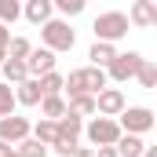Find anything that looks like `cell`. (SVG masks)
I'll return each mask as SVG.
<instances>
[{"label":"cell","mask_w":157,"mask_h":157,"mask_svg":"<svg viewBox=\"0 0 157 157\" xmlns=\"http://www.w3.org/2000/svg\"><path fill=\"white\" fill-rule=\"evenodd\" d=\"M95 40H102V44H113V40L128 37V15L124 11H102L99 18H95Z\"/></svg>","instance_id":"obj_1"},{"label":"cell","mask_w":157,"mask_h":157,"mask_svg":"<svg viewBox=\"0 0 157 157\" xmlns=\"http://www.w3.org/2000/svg\"><path fill=\"white\" fill-rule=\"evenodd\" d=\"M40 40H44V48L55 55V51H70V48L77 44V33H73L66 22L51 18V22H44V26H40Z\"/></svg>","instance_id":"obj_2"},{"label":"cell","mask_w":157,"mask_h":157,"mask_svg":"<svg viewBox=\"0 0 157 157\" xmlns=\"http://www.w3.org/2000/svg\"><path fill=\"white\" fill-rule=\"evenodd\" d=\"M157 121H154V110H146V106H124V113H121L117 128L121 135H143V132H150Z\"/></svg>","instance_id":"obj_3"},{"label":"cell","mask_w":157,"mask_h":157,"mask_svg":"<svg viewBox=\"0 0 157 157\" xmlns=\"http://www.w3.org/2000/svg\"><path fill=\"white\" fill-rule=\"evenodd\" d=\"M84 132H88V143H91V146H113V143L121 139L117 121H110V117H95Z\"/></svg>","instance_id":"obj_4"},{"label":"cell","mask_w":157,"mask_h":157,"mask_svg":"<svg viewBox=\"0 0 157 157\" xmlns=\"http://www.w3.org/2000/svg\"><path fill=\"white\" fill-rule=\"evenodd\" d=\"M139 66H143V55H139V51H117L113 62H110L106 70H110V77H113V80L124 84V80H132L135 73H139Z\"/></svg>","instance_id":"obj_5"},{"label":"cell","mask_w":157,"mask_h":157,"mask_svg":"<svg viewBox=\"0 0 157 157\" xmlns=\"http://www.w3.org/2000/svg\"><path fill=\"white\" fill-rule=\"evenodd\" d=\"M95 113L117 121L121 113H124V91H121V88H102V91L95 95Z\"/></svg>","instance_id":"obj_6"},{"label":"cell","mask_w":157,"mask_h":157,"mask_svg":"<svg viewBox=\"0 0 157 157\" xmlns=\"http://www.w3.org/2000/svg\"><path fill=\"white\" fill-rule=\"evenodd\" d=\"M26 73L37 80L44 73H55V55L48 51V48H33L29 55H26Z\"/></svg>","instance_id":"obj_7"},{"label":"cell","mask_w":157,"mask_h":157,"mask_svg":"<svg viewBox=\"0 0 157 157\" xmlns=\"http://www.w3.org/2000/svg\"><path fill=\"white\" fill-rule=\"evenodd\" d=\"M22 139H29V121L26 117H4L0 121V143H7V146L15 143L18 146Z\"/></svg>","instance_id":"obj_8"},{"label":"cell","mask_w":157,"mask_h":157,"mask_svg":"<svg viewBox=\"0 0 157 157\" xmlns=\"http://www.w3.org/2000/svg\"><path fill=\"white\" fill-rule=\"evenodd\" d=\"M157 22V4L154 0H135L132 11H128V26H139V29H150Z\"/></svg>","instance_id":"obj_9"},{"label":"cell","mask_w":157,"mask_h":157,"mask_svg":"<svg viewBox=\"0 0 157 157\" xmlns=\"http://www.w3.org/2000/svg\"><path fill=\"white\" fill-rule=\"evenodd\" d=\"M55 128H59V139H62V143H80V128H84V124H80V117H73L70 110H66V117L55 121ZM59 139H55V143H59Z\"/></svg>","instance_id":"obj_10"},{"label":"cell","mask_w":157,"mask_h":157,"mask_svg":"<svg viewBox=\"0 0 157 157\" xmlns=\"http://www.w3.org/2000/svg\"><path fill=\"white\" fill-rule=\"evenodd\" d=\"M40 99H44V95H40V84L33 77H26L15 88V102H22V106H40Z\"/></svg>","instance_id":"obj_11"},{"label":"cell","mask_w":157,"mask_h":157,"mask_svg":"<svg viewBox=\"0 0 157 157\" xmlns=\"http://www.w3.org/2000/svg\"><path fill=\"white\" fill-rule=\"evenodd\" d=\"M0 73H4V84H7V88H11V84L18 88L22 80L29 77V73H26V62H18V59H4V62H0Z\"/></svg>","instance_id":"obj_12"},{"label":"cell","mask_w":157,"mask_h":157,"mask_svg":"<svg viewBox=\"0 0 157 157\" xmlns=\"http://www.w3.org/2000/svg\"><path fill=\"white\" fill-rule=\"evenodd\" d=\"M113 150H117V157H143L146 143H143L139 135H121L117 143H113Z\"/></svg>","instance_id":"obj_13"},{"label":"cell","mask_w":157,"mask_h":157,"mask_svg":"<svg viewBox=\"0 0 157 157\" xmlns=\"http://www.w3.org/2000/svg\"><path fill=\"white\" fill-rule=\"evenodd\" d=\"M113 55H117V48H113V44H102V40H95V44H91V51H88V59H91V66H95V70L110 66V62H113Z\"/></svg>","instance_id":"obj_14"},{"label":"cell","mask_w":157,"mask_h":157,"mask_svg":"<svg viewBox=\"0 0 157 157\" xmlns=\"http://www.w3.org/2000/svg\"><path fill=\"white\" fill-rule=\"evenodd\" d=\"M40 113H44V121L66 117V99H62V95H48V99H40Z\"/></svg>","instance_id":"obj_15"},{"label":"cell","mask_w":157,"mask_h":157,"mask_svg":"<svg viewBox=\"0 0 157 157\" xmlns=\"http://www.w3.org/2000/svg\"><path fill=\"white\" fill-rule=\"evenodd\" d=\"M80 77H84V91H88V95H99V91L106 88V73H102V70H95V66H84V70H80Z\"/></svg>","instance_id":"obj_16"},{"label":"cell","mask_w":157,"mask_h":157,"mask_svg":"<svg viewBox=\"0 0 157 157\" xmlns=\"http://www.w3.org/2000/svg\"><path fill=\"white\" fill-rule=\"evenodd\" d=\"M22 15H26L29 22H37V26H44V22H51V4H48V0H29Z\"/></svg>","instance_id":"obj_17"},{"label":"cell","mask_w":157,"mask_h":157,"mask_svg":"<svg viewBox=\"0 0 157 157\" xmlns=\"http://www.w3.org/2000/svg\"><path fill=\"white\" fill-rule=\"evenodd\" d=\"M29 132H33V139H37L40 146H55V139H59L55 121H44V117H40V124H37V128H29Z\"/></svg>","instance_id":"obj_18"},{"label":"cell","mask_w":157,"mask_h":157,"mask_svg":"<svg viewBox=\"0 0 157 157\" xmlns=\"http://www.w3.org/2000/svg\"><path fill=\"white\" fill-rule=\"evenodd\" d=\"M73 117H88V113H95V95H77V99H70V106H66Z\"/></svg>","instance_id":"obj_19"},{"label":"cell","mask_w":157,"mask_h":157,"mask_svg":"<svg viewBox=\"0 0 157 157\" xmlns=\"http://www.w3.org/2000/svg\"><path fill=\"white\" fill-rule=\"evenodd\" d=\"M40 84V95L48 99V95H62V73H44V77H37Z\"/></svg>","instance_id":"obj_20"},{"label":"cell","mask_w":157,"mask_h":157,"mask_svg":"<svg viewBox=\"0 0 157 157\" xmlns=\"http://www.w3.org/2000/svg\"><path fill=\"white\" fill-rule=\"evenodd\" d=\"M15 106H18V102H15V88H7V84L0 80V121L15 117Z\"/></svg>","instance_id":"obj_21"},{"label":"cell","mask_w":157,"mask_h":157,"mask_svg":"<svg viewBox=\"0 0 157 157\" xmlns=\"http://www.w3.org/2000/svg\"><path fill=\"white\" fill-rule=\"evenodd\" d=\"M15 154L18 157H48V146H40L37 139H22V143L15 146Z\"/></svg>","instance_id":"obj_22"},{"label":"cell","mask_w":157,"mask_h":157,"mask_svg":"<svg viewBox=\"0 0 157 157\" xmlns=\"http://www.w3.org/2000/svg\"><path fill=\"white\" fill-rule=\"evenodd\" d=\"M29 51H33V44H29L26 37H15L11 44H7V59H18V62H26Z\"/></svg>","instance_id":"obj_23"},{"label":"cell","mask_w":157,"mask_h":157,"mask_svg":"<svg viewBox=\"0 0 157 157\" xmlns=\"http://www.w3.org/2000/svg\"><path fill=\"white\" fill-rule=\"evenodd\" d=\"M135 77H139L143 88H154V84H157V66L150 62V59H143V66H139V73H135Z\"/></svg>","instance_id":"obj_24"},{"label":"cell","mask_w":157,"mask_h":157,"mask_svg":"<svg viewBox=\"0 0 157 157\" xmlns=\"http://www.w3.org/2000/svg\"><path fill=\"white\" fill-rule=\"evenodd\" d=\"M22 15V7H18V0H0V26H7V22H15Z\"/></svg>","instance_id":"obj_25"},{"label":"cell","mask_w":157,"mask_h":157,"mask_svg":"<svg viewBox=\"0 0 157 157\" xmlns=\"http://www.w3.org/2000/svg\"><path fill=\"white\" fill-rule=\"evenodd\" d=\"M59 11L62 15H80L84 11V0H59Z\"/></svg>","instance_id":"obj_26"},{"label":"cell","mask_w":157,"mask_h":157,"mask_svg":"<svg viewBox=\"0 0 157 157\" xmlns=\"http://www.w3.org/2000/svg\"><path fill=\"white\" fill-rule=\"evenodd\" d=\"M77 150H80V143H62V139L55 143V154H59V157H73Z\"/></svg>","instance_id":"obj_27"},{"label":"cell","mask_w":157,"mask_h":157,"mask_svg":"<svg viewBox=\"0 0 157 157\" xmlns=\"http://www.w3.org/2000/svg\"><path fill=\"white\" fill-rule=\"evenodd\" d=\"M95 157H117V150H113V146H99V150H95Z\"/></svg>","instance_id":"obj_28"},{"label":"cell","mask_w":157,"mask_h":157,"mask_svg":"<svg viewBox=\"0 0 157 157\" xmlns=\"http://www.w3.org/2000/svg\"><path fill=\"white\" fill-rule=\"evenodd\" d=\"M73 157H95V150H84V146H80V150H77Z\"/></svg>","instance_id":"obj_29"},{"label":"cell","mask_w":157,"mask_h":157,"mask_svg":"<svg viewBox=\"0 0 157 157\" xmlns=\"http://www.w3.org/2000/svg\"><path fill=\"white\" fill-rule=\"evenodd\" d=\"M11 154V146H7V143H0V157H7Z\"/></svg>","instance_id":"obj_30"},{"label":"cell","mask_w":157,"mask_h":157,"mask_svg":"<svg viewBox=\"0 0 157 157\" xmlns=\"http://www.w3.org/2000/svg\"><path fill=\"white\" fill-rule=\"evenodd\" d=\"M143 157H157V150H154V146H146V150H143Z\"/></svg>","instance_id":"obj_31"},{"label":"cell","mask_w":157,"mask_h":157,"mask_svg":"<svg viewBox=\"0 0 157 157\" xmlns=\"http://www.w3.org/2000/svg\"><path fill=\"white\" fill-rule=\"evenodd\" d=\"M7 157H18V154H15V146H11V154H7Z\"/></svg>","instance_id":"obj_32"}]
</instances>
